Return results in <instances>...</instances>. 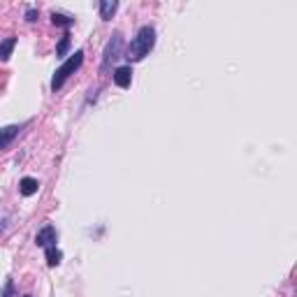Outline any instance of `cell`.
<instances>
[{
	"instance_id": "cell-9",
	"label": "cell",
	"mask_w": 297,
	"mask_h": 297,
	"mask_svg": "<svg viewBox=\"0 0 297 297\" xmlns=\"http://www.w3.org/2000/svg\"><path fill=\"white\" fill-rule=\"evenodd\" d=\"M116 7H119V2H114V0H112V2H109V0L100 2V16H102L105 21H109V19H112V14L116 12Z\"/></svg>"
},
{
	"instance_id": "cell-4",
	"label": "cell",
	"mask_w": 297,
	"mask_h": 297,
	"mask_svg": "<svg viewBox=\"0 0 297 297\" xmlns=\"http://www.w3.org/2000/svg\"><path fill=\"white\" fill-rule=\"evenodd\" d=\"M35 244L42 246V249L56 246V230H53L51 225H44V228L38 232V237H35Z\"/></svg>"
},
{
	"instance_id": "cell-13",
	"label": "cell",
	"mask_w": 297,
	"mask_h": 297,
	"mask_svg": "<svg viewBox=\"0 0 297 297\" xmlns=\"http://www.w3.org/2000/svg\"><path fill=\"white\" fill-rule=\"evenodd\" d=\"M12 295H14V281L7 279V281H5V288H2V293H0V297H12Z\"/></svg>"
},
{
	"instance_id": "cell-8",
	"label": "cell",
	"mask_w": 297,
	"mask_h": 297,
	"mask_svg": "<svg viewBox=\"0 0 297 297\" xmlns=\"http://www.w3.org/2000/svg\"><path fill=\"white\" fill-rule=\"evenodd\" d=\"M16 46V38H7L0 42V61H7L9 56H12V51H14Z\"/></svg>"
},
{
	"instance_id": "cell-6",
	"label": "cell",
	"mask_w": 297,
	"mask_h": 297,
	"mask_svg": "<svg viewBox=\"0 0 297 297\" xmlns=\"http://www.w3.org/2000/svg\"><path fill=\"white\" fill-rule=\"evenodd\" d=\"M19 132H21V126H5V128H0V149H7L19 137Z\"/></svg>"
},
{
	"instance_id": "cell-15",
	"label": "cell",
	"mask_w": 297,
	"mask_h": 297,
	"mask_svg": "<svg viewBox=\"0 0 297 297\" xmlns=\"http://www.w3.org/2000/svg\"><path fill=\"white\" fill-rule=\"evenodd\" d=\"M5 230H7V218H2V221H0V235H2Z\"/></svg>"
},
{
	"instance_id": "cell-7",
	"label": "cell",
	"mask_w": 297,
	"mask_h": 297,
	"mask_svg": "<svg viewBox=\"0 0 297 297\" xmlns=\"http://www.w3.org/2000/svg\"><path fill=\"white\" fill-rule=\"evenodd\" d=\"M40 188V181L38 179H33V176H23L21 183H19V193H21L23 198H31V195H35Z\"/></svg>"
},
{
	"instance_id": "cell-1",
	"label": "cell",
	"mask_w": 297,
	"mask_h": 297,
	"mask_svg": "<svg viewBox=\"0 0 297 297\" xmlns=\"http://www.w3.org/2000/svg\"><path fill=\"white\" fill-rule=\"evenodd\" d=\"M153 44H156V31H153V26H142L137 31V35L130 40L128 49H126V58H128L130 63L142 61L144 56H149Z\"/></svg>"
},
{
	"instance_id": "cell-12",
	"label": "cell",
	"mask_w": 297,
	"mask_h": 297,
	"mask_svg": "<svg viewBox=\"0 0 297 297\" xmlns=\"http://www.w3.org/2000/svg\"><path fill=\"white\" fill-rule=\"evenodd\" d=\"M68 46H70V35L65 33V35H63V40L58 42V46H56V56H65V51H68Z\"/></svg>"
},
{
	"instance_id": "cell-14",
	"label": "cell",
	"mask_w": 297,
	"mask_h": 297,
	"mask_svg": "<svg viewBox=\"0 0 297 297\" xmlns=\"http://www.w3.org/2000/svg\"><path fill=\"white\" fill-rule=\"evenodd\" d=\"M38 16H40L38 9H28L26 12V21H38Z\"/></svg>"
},
{
	"instance_id": "cell-16",
	"label": "cell",
	"mask_w": 297,
	"mask_h": 297,
	"mask_svg": "<svg viewBox=\"0 0 297 297\" xmlns=\"http://www.w3.org/2000/svg\"><path fill=\"white\" fill-rule=\"evenodd\" d=\"M23 297H31V295H23Z\"/></svg>"
},
{
	"instance_id": "cell-11",
	"label": "cell",
	"mask_w": 297,
	"mask_h": 297,
	"mask_svg": "<svg viewBox=\"0 0 297 297\" xmlns=\"http://www.w3.org/2000/svg\"><path fill=\"white\" fill-rule=\"evenodd\" d=\"M51 21L56 23V26H65V28H70V26L75 23V19H70V16H65V14H56V12H53Z\"/></svg>"
},
{
	"instance_id": "cell-5",
	"label": "cell",
	"mask_w": 297,
	"mask_h": 297,
	"mask_svg": "<svg viewBox=\"0 0 297 297\" xmlns=\"http://www.w3.org/2000/svg\"><path fill=\"white\" fill-rule=\"evenodd\" d=\"M112 79H114V84L119 86V88H128L130 82H132V70H130V65H121V68H116L114 75H112Z\"/></svg>"
},
{
	"instance_id": "cell-3",
	"label": "cell",
	"mask_w": 297,
	"mask_h": 297,
	"mask_svg": "<svg viewBox=\"0 0 297 297\" xmlns=\"http://www.w3.org/2000/svg\"><path fill=\"white\" fill-rule=\"evenodd\" d=\"M121 46H123V35L121 33H114V38L107 42L105 53H102V70H107L119 56H121Z\"/></svg>"
},
{
	"instance_id": "cell-2",
	"label": "cell",
	"mask_w": 297,
	"mask_h": 297,
	"mask_svg": "<svg viewBox=\"0 0 297 297\" xmlns=\"http://www.w3.org/2000/svg\"><path fill=\"white\" fill-rule=\"evenodd\" d=\"M82 63H84V51L79 49V51L72 53V58H68V61H65V63L61 65V68H58L56 72H53V79H51V91L56 93L58 88H63V84H65V82H68L70 77L75 75L77 70L82 68Z\"/></svg>"
},
{
	"instance_id": "cell-10",
	"label": "cell",
	"mask_w": 297,
	"mask_h": 297,
	"mask_svg": "<svg viewBox=\"0 0 297 297\" xmlns=\"http://www.w3.org/2000/svg\"><path fill=\"white\" fill-rule=\"evenodd\" d=\"M44 251H46V265L49 267H56L63 260V253L58 251L56 246H49V249H44Z\"/></svg>"
}]
</instances>
